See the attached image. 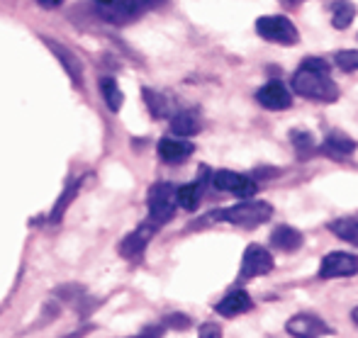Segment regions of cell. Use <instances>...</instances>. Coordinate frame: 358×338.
Masks as SVG:
<instances>
[{
  "mask_svg": "<svg viewBox=\"0 0 358 338\" xmlns=\"http://www.w3.org/2000/svg\"><path fill=\"white\" fill-rule=\"evenodd\" d=\"M271 214H273V207H271L268 203H261V200H244V203L229 207V210L213 212V214H210V219L229 221V224L249 226V229H254V226L268 221Z\"/></svg>",
  "mask_w": 358,
  "mask_h": 338,
  "instance_id": "2",
  "label": "cell"
},
{
  "mask_svg": "<svg viewBox=\"0 0 358 338\" xmlns=\"http://www.w3.org/2000/svg\"><path fill=\"white\" fill-rule=\"evenodd\" d=\"M324 149L334 156H349L356 151V141L351 136L341 134V132H331L324 141Z\"/></svg>",
  "mask_w": 358,
  "mask_h": 338,
  "instance_id": "17",
  "label": "cell"
},
{
  "mask_svg": "<svg viewBox=\"0 0 358 338\" xmlns=\"http://www.w3.org/2000/svg\"><path fill=\"white\" fill-rule=\"evenodd\" d=\"M292 90L302 98L320 100V103H334L339 98V88L329 78V73H315V71L300 68L292 75Z\"/></svg>",
  "mask_w": 358,
  "mask_h": 338,
  "instance_id": "1",
  "label": "cell"
},
{
  "mask_svg": "<svg viewBox=\"0 0 358 338\" xmlns=\"http://www.w3.org/2000/svg\"><path fill=\"white\" fill-rule=\"evenodd\" d=\"M300 68H305V71H315V73H329V64H327L324 59H317V57L305 59Z\"/></svg>",
  "mask_w": 358,
  "mask_h": 338,
  "instance_id": "27",
  "label": "cell"
},
{
  "mask_svg": "<svg viewBox=\"0 0 358 338\" xmlns=\"http://www.w3.org/2000/svg\"><path fill=\"white\" fill-rule=\"evenodd\" d=\"M42 8H59V5L64 3V0H37Z\"/></svg>",
  "mask_w": 358,
  "mask_h": 338,
  "instance_id": "30",
  "label": "cell"
},
{
  "mask_svg": "<svg viewBox=\"0 0 358 338\" xmlns=\"http://www.w3.org/2000/svg\"><path fill=\"white\" fill-rule=\"evenodd\" d=\"M164 331H166L164 324H161V326H149V329H144L139 336H132V338H161V336H164Z\"/></svg>",
  "mask_w": 358,
  "mask_h": 338,
  "instance_id": "29",
  "label": "cell"
},
{
  "mask_svg": "<svg viewBox=\"0 0 358 338\" xmlns=\"http://www.w3.org/2000/svg\"><path fill=\"white\" fill-rule=\"evenodd\" d=\"M44 42H47V47L52 49L54 54H57L59 61H62L64 66H66V71H69V73H71V78H73V83H78V80H80V68H78V61H76L73 54L69 52V49L59 47L57 42H52V39H44Z\"/></svg>",
  "mask_w": 358,
  "mask_h": 338,
  "instance_id": "18",
  "label": "cell"
},
{
  "mask_svg": "<svg viewBox=\"0 0 358 338\" xmlns=\"http://www.w3.org/2000/svg\"><path fill=\"white\" fill-rule=\"evenodd\" d=\"M95 3H98V5H103V8H108V5H113L115 0H95Z\"/></svg>",
  "mask_w": 358,
  "mask_h": 338,
  "instance_id": "31",
  "label": "cell"
},
{
  "mask_svg": "<svg viewBox=\"0 0 358 338\" xmlns=\"http://www.w3.org/2000/svg\"><path fill=\"white\" fill-rule=\"evenodd\" d=\"M78 188H80V180H73L71 185L66 188V193L59 198V203L54 205V210H52V221H59L64 216V212H66V207L73 203V198H76V193H78Z\"/></svg>",
  "mask_w": 358,
  "mask_h": 338,
  "instance_id": "21",
  "label": "cell"
},
{
  "mask_svg": "<svg viewBox=\"0 0 358 338\" xmlns=\"http://www.w3.org/2000/svg\"><path fill=\"white\" fill-rule=\"evenodd\" d=\"M351 319H354V324L358 326V307H356V309H354V311H351Z\"/></svg>",
  "mask_w": 358,
  "mask_h": 338,
  "instance_id": "32",
  "label": "cell"
},
{
  "mask_svg": "<svg viewBox=\"0 0 358 338\" xmlns=\"http://www.w3.org/2000/svg\"><path fill=\"white\" fill-rule=\"evenodd\" d=\"M200 198H203V185L200 183H188V185H183V188H176V203L188 212L198 210Z\"/></svg>",
  "mask_w": 358,
  "mask_h": 338,
  "instance_id": "15",
  "label": "cell"
},
{
  "mask_svg": "<svg viewBox=\"0 0 358 338\" xmlns=\"http://www.w3.org/2000/svg\"><path fill=\"white\" fill-rule=\"evenodd\" d=\"M176 188L171 183H156L149 190V221L159 229L176 214Z\"/></svg>",
  "mask_w": 358,
  "mask_h": 338,
  "instance_id": "4",
  "label": "cell"
},
{
  "mask_svg": "<svg viewBox=\"0 0 358 338\" xmlns=\"http://www.w3.org/2000/svg\"><path fill=\"white\" fill-rule=\"evenodd\" d=\"M273 270V256L264 249V246H249L244 251V258H241L239 268V280H251V277L266 275V272Z\"/></svg>",
  "mask_w": 358,
  "mask_h": 338,
  "instance_id": "7",
  "label": "cell"
},
{
  "mask_svg": "<svg viewBox=\"0 0 358 338\" xmlns=\"http://www.w3.org/2000/svg\"><path fill=\"white\" fill-rule=\"evenodd\" d=\"M198 338H222V329L217 324H203Z\"/></svg>",
  "mask_w": 358,
  "mask_h": 338,
  "instance_id": "28",
  "label": "cell"
},
{
  "mask_svg": "<svg viewBox=\"0 0 358 338\" xmlns=\"http://www.w3.org/2000/svg\"><path fill=\"white\" fill-rule=\"evenodd\" d=\"M292 144H295L297 154H310L312 146H315V141H312V136L307 132H292Z\"/></svg>",
  "mask_w": 358,
  "mask_h": 338,
  "instance_id": "24",
  "label": "cell"
},
{
  "mask_svg": "<svg viewBox=\"0 0 358 338\" xmlns=\"http://www.w3.org/2000/svg\"><path fill=\"white\" fill-rule=\"evenodd\" d=\"M124 5L129 8V13L132 15H139V13H144L146 8H154V5H161L164 0H122Z\"/></svg>",
  "mask_w": 358,
  "mask_h": 338,
  "instance_id": "25",
  "label": "cell"
},
{
  "mask_svg": "<svg viewBox=\"0 0 358 338\" xmlns=\"http://www.w3.org/2000/svg\"><path fill=\"white\" fill-rule=\"evenodd\" d=\"M329 229H331V234H336L339 239L358 246V221L356 219H336L329 224Z\"/></svg>",
  "mask_w": 358,
  "mask_h": 338,
  "instance_id": "19",
  "label": "cell"
},
{
  "mask_svg": "<svg viewBox=\"0 0 358 338\" xmlns=\"http://www.w3.org/2000/svg\"><path fill=\"white\" fill-rule=\"evenodd\" d=\"M171 132L178 136H193L200 132V119L195 112H178L171 119Z\"/></svg>",
  "mask_w": 358,
  "mask_h": 338,
  "instance_id": "14",
  "label": "cell"
},
{
  "mask_svg": "<svg viewBox=\"0 0 358 338\" xmlns=\"http://www.w3.org/2000/svg\"><path fill=\"white\" fill-rule=\"evenodd\" d=\"M256 32L264 39H268V42L283 44V47H292L300 39L297 27L285 15H264V17H259L256 20Z\"/></svg>",
  "mask_w": 358,
  "mask_h": 338,
  "instance_id": "3",
  "label": "cell"
},
{
  "mask_svg": "<svg viewBox=\"0 0 358 338\" xmlns=\"http://www.w3.org/2000/svg\"><path fill=\"white\" fill-rule=\"evenodd\" d=\"M144 100H146V105H149V110H151V115H154V117H166V115H169L166 100L161 98V95H156L154 90L146 88L144 90Z\"/></svg>",
  "mask_w": 358,
  "mask_h": 338,
  "instance_id": "22",
  "label": "cell"
},
{
  "mask_svg": "<svg viewBox=\"0 0 358 338\" xmlns=\"http://www.w3.org/2000/svg\"><path fill=\"white\" fill-rule=\"evenodd\" d=\"M271 244H273L275 249L290 254V251H297L302 246V234L297 229H292V226H278V229H273V234H271Z\"/></svg>",
  "mask_w": 358,
  "mask_h": 338,
  "instance_id": "13",
  "label": "cell"
},
{
  "mask_svg": "<svg viewBox=\"0 0 358 338\" xmlns=\"http://www.w3.org/2000/svg\"><path fill=\"white\" fill-rule=\"evenodd\" d=\"M356 17V5L351 0H336L331 5V24L336 29H346Z\"/></svg>",
  "mask_w": 358,
  "mask_h": 338,
  "instance_id": "16",
  "label": "cell"
},
{
  "mask_svg": "<svg viewBox=\"0 0 358 338\" xmlns=\"http://www.w3.org/2000/svg\"><path fill=\"white\" fill-rule=\"evenodd\" d=\"M358 272V258L354 254H344V251H334L327 254L320 263V277L322 280H331V277H351Z\"/></svg>",
  "mask_w": 358,
  "mask_h": 338,
  "instance_id": "6",
  "label": "cell"
},
{
  "mask_svg": "<svg viewBox=\"0 0 358 338\" xmlns=\"http://www.w3.org/2000/svg\"><path fill=\"white\" fill-rule=\"evenodd\" d=\"M100 90H103V98H105V103H108V108L113 110V112H117V110L122 108V90H120V85L115 83L113 78H103L100 80Z\"/></svg>",
  "mask_w": 358,
  "mask_h": 338,
  "instance_id": "20",
  "label": "cell"
},
{
  "mask_svg": "<svg viewBox=\"0 0 358 338\" xmlns=\"http://www.w3.org/2000/svg\"><path fill=\"white\" fill-rule=\"evenodd\" d=\"M256 100H259L261 108L266 110H287L292 105V98H290V90L285 88L283 83H278V80H271V83H266L264 88L256 93Z\"/></svg>",
  "mask_w": 358,
  "mask_h": 338,
  "instance_id": "9",
  "label": "cell"
},
{
  "mask_svg": "<svg viewBox=\"0 0 358 338\" xmlns=\"http://www.w3.org/2000/svg\"><path fill=\"white\" fill-rule=\"evenodd\" d=\"M154 231H156V226L151 224V221H146V224H142L139 229H134L132 234L124 236V241L120 244V254H122L124 258H139V256L144 254L146 246H149Z\"/></svg>",
  "mask_w": 358,
  "mask_h": 338,
  "instance_id": "10",
  "label": "cell"
},
{
  "mask_svg": "<svg viewBox=\"0 0 358 338\" xmlns=\"http://www.w3.org/2000/svg\"><path fill=\"white\" fill-rule=\"evenodd\" d=\"M213 183L217 190H224V193H231L241 200H251L256 195V183L249 175L234 173V170H217L213 175Z\"/></svg>",
  "mask_w": 358,
  "mask_h": 338,
  "instance_id": "5",
  "label": "cell"
},
{
  "mask_svg": "<svg viewBox=\"0 0 358 338\" xmlns=\"http://www.w3.org/2000/svg\"><path fill=\"white\" fill-rule=\"evenodd\" d=\"M164 326H166V329H180V331H183V329H188V326H190V319L185 314H171V316H166V319H164Z\"/></svg>",
  "mask_w": 358,
  "mask_h": 338,
  "instance_id": "26",
  "label": "cell"
},
{
  "mask_svg": "<svg viewBox=\"0 0 358 338\" xmlns=\"http://www.w3.org/2000/svg\"><path fill=\"white\" fill-rule=\"evenodd\" d=\"M254 309V300L249 297V292H244V290H234V292H229L227 297H222L220 302H217V307H215V311L220 316H239V314H244V311H251Z\"/></svg>",
  "mask_w": 358,
  "mask_h": 338,
  "instance_id": "11",
  "label": "cell"
},
{
  "mask_svg": "<svg viewBox=\"0 0 358 338\" xmlns=\"http://www.w3.org/2000/svg\"><path fill=\"white\" fill-rule=\"evenodd\" d=\"M287 334L295 338H322L327 334H331V329L315 314H295L290 321L285 324Z\"/></svg>",
  "mask_w": 358,
  "mask_h": 338,
  "instance_id": "8",
  "label": "cell"
},
{
  "mask_svg": "<svg viewBox=\"0 0 358 338\" xmlns=\"http://www.w3.org/2000/svg\"><path fill=\"white\" fill-rule=\"evenodd\" d=\"M336 66L341 71H346V73H351V71H358V52L356 49H344V52H336Z\"/></svg>",
  "mask_w": 358,
  "mask_h": 338,
  "instance_id": "23",
  "label": "cell"
},
{
  "mask_svg": "<svg viewBox=\"0 0 358 338\" xmlns=\"http://www.w3.org/2000/svg\"><path fill=\"white\" fill-rule=\"evenodd\" d=\"M193 144L190 141H183V139H161L159 141V156L164 163H183L190 154H193Z\"/></svg>",
  "mask_w": 358,
  "mask_h": 338,
  "instance_id": "12",
  "label": "cell"
}]
</instances>
